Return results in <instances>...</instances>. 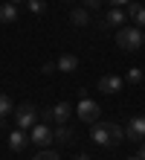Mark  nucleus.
Returning a JSON list of instances; mask_svg holds the SVG:
<instances>
[{"label":"nucleus","instance_id":"obj_1","mask_svg":"<svg viewBox=\"0 0 145 160\" xmlns=\"http://www.w3.org/2000/svg\"><path fill=\"white\" fill-rule=\"evenodd\" d=\"M90 140H93L96 146L113 148V146H119L122 140H125V128H119L116 122H102V119H96L93 125H90Z\"/></svg>","mask_w":145,"mask_h":160},{"label":"nucleus","instance_id":"obj_2","mask_svg":"<svg viewBox=\"0 0 145 160\" xmlns=\"http://www.w3.org/2000/svg\"><path fill=\"white\" fill-rule=\"evenodd\" d=\"M116 44H119L125 52L139 50V47H142V32H139V26H119V32H116Z\"/></svg>","mask_w":145,"mask_h":160},{"label":"nucleus","instance_id":"obj_3","mask_svg":"<svg viewBox=\"0 0 145 160\" xmlns=\"http://www.w3.org/2000/svg\"><path fill=\"white\" fill-rule=\"evenodd\" d=\"M15 122H17V128H21V131H29V128L38 122V108L32 105V102L17 105V108H15Z\"/></svg>","mask_w":145,"mask_h":160},{"label":"nucleus","instance_id":"obj_4","mask_svg":"<svg viewBox=\"0 0 145 160\" xmlns=\"http://www.w3.org/2000/svg\"><path fill=\"white\" fill-rule=\"evenodd\" d=\"M75 114H79V119H81V122L93 125V122L102 117V108L96 105L93 99H81V102H79V108H75Z\"/></svg>","mask_w":145,"mask_h":160},{"label":"nucleus","instance_id":"obj_5","mask_svg":"<svg viewBox=\"0 0 145 160\" xmlns=\"http://www.w3.org/2000/svg\"><path fill=\"white\" fill-rule=\"evenodd\" d=\"M125 140H133V143L145 140V114H137V117L128 119V125H125Z\"/></svg>","mask_w":145,"mask_h":160},{"label":"nucleus","instance_id":"obj_6","mask_svg":"<svg viewBox=\"0 0 145 160\" xmlns=\"http://www.w3.org/2000/svg\"><path fill=\"white\" fill-rule=\"evenodd\" d=\"M29 143L46 148V146L52 143V128L46 125V122H35V125H32V134H29Z\"/></svg>","mask_w":145,"mask_h":160},{"label":"nucleus","instance_id":"obj_7","mask_svg":"<svg viewBox=\"0 0 145 160\" xmlns=\"http://www.w3.org/2000/svg\"><path fill=\"white\" fill-rule=\"evenodd\" d=\"M122 84H125L122 76H113V73H108V76L99 79V90H102V93H119Z\"/></svg>","mask_w":145,"mask_h":160},{"label":"nucleus","instance_id":"obj_8","mask_svg":"<svg viewBox=\"0 0 145 160\" xmlns=\"http://www.w3.org/2000/svg\"><path fill=\"white\" fill-rule=\"evenodd\" d=\"M52 143H61V146L75 143V131H73L70 125H58V128L52 131Z\"/></svg>","mask_w":145,"mask_h":160},{"label":"nucleus","instance_id":"obj_9","mask_svg":"<svg viewBox=\"0 0 145 160\" xmlns=\"http://www.w3.org/2000/svg\"><path fill=\"white\" fill-rule=\"evenodd\" d=\"M70 117H73V105H70V102H58V105L52 108V119L58 122V125H67Z\"/></svg>","mask_w":145,"mask_h":160},{"label":"nucleus","instance_id":"obj_10","mask_svg":"<svg viewBox=\"0 0 145 160\" xmlns=\"http://www.w3.org/2000/svg\"><path fill=\"white\" fill-rule=\"evenodd\" d=\"M125 21H128V15H125V12H122V9H119V6H113V9H110V12H108V15H104V21H102L99 26H122Z\"/></svg>","mask_w":145,"mask_h":160},{"label":"nucleus","instance_id":"obj_11","mask_svg":"<svg viewBox=\"0 0 145 160\" xmlns=\"http://www.w3.org/2000/svg\"><path fill=\"white\" fill-rule=\"evenodd\" d=\"M26 143H29V137H26V131H21V128H15L12 134H9V148H12V152H23V148H26Z\"/></svg>","mask_w":145,"mask_h":160},{"label":"nucleus","instance_id":"obj_12","mask_svg":"<svg viewBox=\"0 0 145 160\" xmlns=\"http://www.w3.org/2000/svg\"><path fill=\"white\" fill-rule=\"evenodd\" d=\"M70 23H73V26H87V23H90V12H87L84 6L70 9Z\"/></svg>","mask_w":145,"mask_h":160},{"label":"nucleus","instance_id":"obj_13","mask_svg":"<svg viewBox=\"0 0 145 160\" xmlns=\"http://www.w3.org/2000/svg\"><path fill=\"white\" fill-rule=\"evenodd\" d=\"M55 64H58V70H64V73L79 70V58H75V55H70V52H64V55H61V58H58Z\"/></svg>","mask_w":145,"mask_h":160},{"label":"nucleus","instance_id":"obj_14","mask_svg":"<svg viewBox=\"0 0 145 160\" xmlns=\"http://www.w3.org/2000/svg\"><path fill=\"white\" fill-rule=\"evenodd\" d=\"M17 21V6L15 3H3L0 6V23H15Z\"/></svg>","mask_w":145,"mask_h":160},{"label":"nucleus","instance_id":"obj_15","mask_svg":"<svg viewBox=\"0 0 145 160\" xmlns=\"http://www.w3.org/2000/svg\"><path fill=\"white\" fill-rule=\"evenodd\" d=\"M128 18L133 23H145V6H139L137 0H131L128 3Z\"/></svg>","mask_w":145,"mask_h":160},{"label":"nucleus","instance_id":"obj_16","mask_svg":"<svg viewBox=\"0 0 145 160\" xmlns=\"http://www.w3.org/2000/svg\"><path fill=\"white\" fill-rule=\"evenodd\" d=\"M12 111H15V105H12V99H9V93H0V119L9 117Z\"/></svg>","mask_w":145,"mask_h":160},{"label":"nucleus","instance_id":"obj_17","mask_svg":"<svg viewBox=\"0 0 145 160\" xmlns=\"http://www.w3.org/2000/svg\"><path fill=\"white\" fill-rule=\"evenodd\" d=\"M125 82H128V84H139L142 82V70L139 67H131L128 73H125Z\"/></svg>","mask_w":145,"mask_h":160},{"label":"nucleus","instance_id":"obj_18","mask_svg":"<svg viewBox=\"0 0 145 160\" xmlns=\"http://www.w3.org/2000/svg\"><path fill=\"white\" fill-rule=\"evenodd\" d=\"M32 160H61V157H58V154L52 152V148H41V152H38Z\"/></svg>","mask_w":145,"mask_h":160},{"label":"nucleus","instance_id":"obj_19","mask_svg":"<svg viewBox=\"0 0 145 160\" xmlns=\"http://www.w3.org/2000/svg\"><path fill=\"white\" fill-rule=\"evenodd\" d=\"M29 9H32L35 15H44L46 12V3H44V0H29Z\"/></svg>","mask_w":145,"mask_h":160},{"label":"nucleus","instance_id":"obj_20","mask_svg":"<svg viewBox=\"0 0 145 160\" xmlns=\"http://www.w3.org/2000/svg\"><path fill=\"white\" fill-rule=\"evenodd\" d=\"M102 3H104V0H84V9H87V12H96Z\"/></svg>","mask_w":145,"mask_h":160},{"label":"nucleus","instance_id":"obj_21","mask_svg":"<svg viewBox=\"0 0 145 160\" xmlns=\"http://www.w3.org/2000/svg\"><path fill=\"white\" fill-rule=\"evenodd\" d=\"M55 70H58V64H52V61H46L44 67H41V73H44V76H50V73H55Z\"/></svg>","mask_w":145,"mask_h":160},{"label":"nucleus","instance_id":"obj_22","mask_svg":"<svg viewBox=\"0 0 145 160\" xmlns=\"http://www.w3.org/2000/svg\"><path fill=\"white\" fill-rule=\"evenodd\" d=\"M108 3H113V6H125V3H131V0H108Z\"/></svg>","mask_w":145,"mask_h":160},{"label":"nucleus","instance_id":"obj_23","mask_svg":"<svg viewBox=\"0 0 145 160\" xmlns=\"http://www.w3.org/2000/svg\"><path fill=\"white\" fill-rule=\"evenodd\" d=\"M137 157H139V160H145V143L139 146V152H137Z\"/></svg>","mask_w":145,"mask_h":160},{"label":"nucleus","instance_id":"obj_24","mask_svg":"<svg viewBox=\"0 0 145 160\" xmlns=\"http://www.w3.org/2000/svg\"><path fill=\"white\" fill-rule=\"evenodd\" d=\"M75 160H90V157H87V154H79V157H75Z\"/></svg>","mask_w":145,"mask_h":160},{"label":"nucleus","instance_id":"obj_25","mask_svg":"<svg viewBox=\"0 0 145 160\" xmlns=\"http://www.w3.org/2000/svg\"><path fill=\"white\" fill-rule=\"evenodd\" d=\"M9 3H15V6H17V3H21V0H9Z\"/></svg>","mask_w":145,"mask_h":160},{"label":"nucleus","instance_id":"obj_26","mask_svg":"<svg viewBox=\"0 0 145 160\" xmlns=\"http://www.w3.org/2000/svg\"><path fill=\"white\" fill-rule=\"evenodd\" d=\"M142 44H145V32H142Z\"/></svg>","mask_w":145,"mask_h":160},{"label":"nucleus","instance_id":"obj_27","mask_svg":"<svg viewBox=\"0 0 145 160\" xmlns=\"http://www.w3.org/2000/svg\"><path fill=\"white\" fill-rule=\"evenodd\" d=\"M128 160H139V157H128Z\"/></svg>","mask_w":145,"mask_h":160}]
</instances>
